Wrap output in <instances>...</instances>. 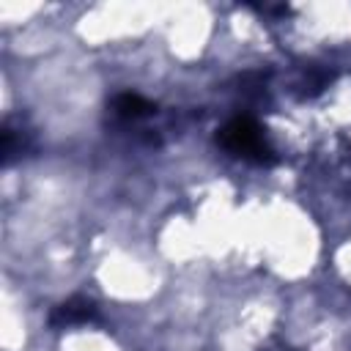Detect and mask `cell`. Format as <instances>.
<instances>
[{
    "instance_id": "cell-1",
    "label": "cell",
    "mask_w": 351,
    "mask_h": 351,
    "mask_svg": "<svg viewBox=\"0 0 351 351\" xmlns=\"http://www.w3.org/2000/svg\"><path fill=\"white\" fill-rule=\"evenodd\" d=\"M219 145L236 156L255 162V165H274L277 162V154L271 151L261 126L250 115H236L233 121H228L219 129Z\"/></svg>"
},
{
    "instance_id": "cell-3",
    "label": "cell",
    "mask_w": 351,
    "mask_h": 351,
    "mask_svg": "<svg viewBox=\"0 0 351 351\" xmlns=\"http://www.w3.org/2000/svg\"><path fill=\"white\" fill-rule=\"evenodd\" d=\"M112 112L121 121H143L148 115H154V104L148 99H143L140 93H121L112 99Z\"/></svg>"
},
{
    "instance_id": "cell-2",
    "label": "cell",
    "mask_w": 351,
    "mask_h": 351,
    "mask_svg": "<svg viewBox=\"0 0 351 351\" xmlns=\"http://www.w3.org/2000/svg\"><path fill=\"white\" fill-rule=\"evenodd\" d=\"M96 318V304L85 296H74L69 302H63L60 307H55V313L49 315L52 326H74V324H88Z\"/></svg>"
}]
</instances>
